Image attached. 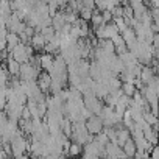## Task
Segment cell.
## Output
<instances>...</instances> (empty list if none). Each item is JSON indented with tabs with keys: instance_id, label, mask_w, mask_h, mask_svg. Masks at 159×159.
<instances>
[{
	"instance_id": "23",
	"label": "cell",
	"mask_w": 159,
	"mask_h": 159,
	"mask_svg": "<svg viewBox=\"0 0 159 159\" xmlns=\"http://www.w3.org/2000/svg\"><path fill=\"white\" fill-rule=\"evenodd\" d=\"M100 16H102L103 24H111V22H112V16H111V13H109V11H102V13H100Z\"/></svg>"
},
{
	"instance_id": "9",
	"label": "cell",
	"mask_w": 159,
	"mask_h": 159,
	"mask_svg": "<svg viewBox=\"0 0 159 159\" xmlns=\"http://www.w3.org/2000/svg\"><path fill=\"white\" fill-rule=\"evenodd\" d=\"M108 94L109 92H108L106 84H103V83H94V95H95V98H98V100L103 102Z\"/></svg>"
},
{
	"instance_id": "17",
	"label": "cell",
	"mask_w": 159,
	"mask_h": 159,
	"mask_svg": "<svg viewBox=\"0 0 159 159\" xmlns=\"http://www.w3.org/2000/svg\"><path fill=\"white\" fill-rule=\"evenodd\" d=\"M67 151H69V157H76V156H80L83 153V147L78 145V143H70Z\"/></svg>"
},
{
	"instance_id": "1",
	"label": "cell",
	"mask_w": 159,
	"mask_h": 159,
	"mask_svg": "<svg viewBox=\"0 0 159 159\" xmlns=\"http://www.w3.org/2000/svg\"><path fill=\"white\" fill-rule=\"evenodd\" d=\"M41 72H42V70L34 69V67H33V66H30L28 62L20 64V69H19V80H20V81H24V83L36 81Z\"/></svg>"
},
{
	"instance_id": "7",
	"label": "cell",
	"mask_w": 159,
	"mask_h": 159,
	"mask_svg": "<svg viewBox=\"0 0 159 159\" xmlns=\"http://www.w3.org/2000/svg\"><path fill=\"white\" fill-rule=\"evenodd\" d=\"M128 139H131V134H129V131H128L126 128L116 131V145H117V147H120V148H122V147H123V143H125Z\"/></svg>"
},
{
	"instance_id": "3",
	"label": "cell",
	"mask_w": 159,
	"mask_h": 159,
	"mask_svg": "<svg viewBox=\"0 0 159 159\" xmlns=\"http://www.w3.org/2000/svg\"><path fill=\"white\" fill-rule=\"evenodd\" d=\"M10 58H13V59H14L16 62H19V64L28 62L30 55H28V52H27V45H24V44L16 45V47L10 52Z\"/></svg>"
},
{
	"instance_id": "8",
	"label": "cell",
	"mask_w": 159,
	"mask_h": 159,
	"mask_svg": "<svg viewBox=\"0 0 159 159\" xmlns=\"http://www.w3.org/2000/svg\"><path fill=\"white\" fill-rule=\"evenodd\" d=\"M30 45L33 47V50H42V52H44L45 41H44L42 34H41V33H34V36L30 39Z\"/></svg>"
},
{
	"instance_id": "13",
	"label": "cell",
	"mask_w": 159,
	"mask_h": 159,
	"mask_svg": "<svg viewBox=\"0 0 159 159\" xmlns=\"http://www.w3.org/2000/svg\"><path fill=\"white\" fill-rule=\"evenodd\" d=\"M106 88H108V92L112 94L116 91H120L122 88V83H120V80L117 76H109V80L106 81Z\"/></svg>"
},
{
	"instance_id": "10",
	"label": "cell",
	"mask_w": 159,
	"mask_h": 159,
	"mask_svg": "<svg viewBox=\"0 0 159 159\" xmlns=\"http://www.w3.org/2000/svg\"><path fill=\"white\" fill-rule=\"evenodd\" d=\"M64 25H66V22H64V16H62L61 11H58V13L52 17V28H53L55 31H61Z\"/></svg>"
},
{
	"instance_id": "6",
	"label": "cell",
	"mask_w": 159,
	"mask_h": 159,
	"mask_svg": "<svg viewBox=\"0 0 159 159\" xmlns=\"http://www.w3.org/2000/svg\"><path fill=\"white\" fill-rule=\"evenodd\" d=\"M52 67H53V56L42 53L41 55V70L45 72V73H50L52 72Z\"/></svg>"
},
{
	"instance_id": "5",
	"label": "cell",
	"mask_w": 159,
	"mask_h": 159,
	"mask_svg": "<svg viewBox=\"0 0 159 159\" xmlns=\"http://www.w3.org/2000/svg\"><path fill=\"white\" fill-rule=\"evenodd\" d=\"M36 83H38L39 91H41L44 95H47V94H48L50 83H52L50 75H48V73H45V72H41V73H39V76H38V80H36Z\"/></svg>"
},
{
	"instance_id": "25",
	"label": "cell",
	"mask_w": 159,
	"mask_h": 159,
	"mask_svg": "<svg viewBox=\"0 0 159 159\" xmlns=\"http://www.w3.org/2000/svg\"><path fill=\"white\" fill-rule=\"evenodd\" d=\"M24 34L27 36V38H33L34 36V28H31V27H25V30H24Z\"/></svg>"
},
{
	"instance_id": "18",
	"label": "cell",
	"mask_w": 159,
	"mask_h": 159,
	"mask_svg": "<svg viewBox=\"0 0 159 159\" xmlns=\"http://www.w3.org/2000/svg\"><path fill=\"white\" fill-rule=\"evenodd\" d=\"M41 34H42L45 44H47V42H50V41L53 39V36H55V30H53L52 27H47V28H42V30H41Z\"/></svg>"
},
{
	"instance_id": "24",
	"label": "cell",
	"mask_w": 159,
	"mask_h": 159,
	"mask_svg": "<svg viewBox=\"0 0 159 159\" xmlns=\"http://www.w3.org/2000/svg\"><path fill=\"white\" fill-rule=\"evenodd\" d=\"M133 159H150V154L145 153V151H136Z\"/></svg>"
},
{
	"instance_id": "12",
	"label": "cell",
	"mask_w": 159,
	"mask_h": 159,
	"mask_svg": "<svg viewBox=\"0 0 159 159\" xmlns=\"http://www.w3.org/2000/svg\"><path fill=\"white\" fill-rule=\"evenodd\" d=\"M117 34H119V30H117V27L112 22L111 24H106L103 27V39H112Z\"/></svg>"
},
{
	"instance_id": "26",
	"label": "cell",
	"mask_w": 159,
	"mask_h": 159,
	"mask_svg": "<svg viewBox=\"0 0 159 159\" xmlns=\"http://www.w3.org/2000/svg\"><path fill=\"white\" fill-rule=\"evenodd\" d=\"M19 159H30V156H28V154H24V156H20Z\"/></svg>"
},
{
	"instance_id": "22",
	"label": "cell",
	"mask_w": 159,
	"mask_h": 159,
	"mask_svg": "<svg viewBox=\"0 0 159 159\" xmlns=\"http://www.w3.org/2000/svg\"><path fill=\"white\" fill-rule=\"evenodd\" d=\"M81 8L94 11L95 10V2H92V0H83V2H81Z\"/></svg>"
},
{
	"instance_id": "14",
	"label": "cell",
	"mask_w": 159,
	"mask_h": 159,
	"mask_svg": "<svg viewBox=\"0 0 159 159\" xmlns=\"http://www.w3.org/2000/svg\"><path fill=\"white\" fill-rule=\"evenodd\" d=\"M122 151L128 156V159H133V156H134V153H136V145H134V142H133V139H128L125 143H123V147H122Z\"/></svg>"
},
{
	"instance_id": "2",
	"label": "cell",
	"mask_w": 159,
	"mask_h": 159,
	"mask_svg": "<svg viewBox=\"0 0 159 159\" xmlns=\"http://www.w3.org/2000/svg\"><path fill=\"white\" fill-rule=\"evenodd\" d=\"M83 105H84L86 109H89V112L92 116H97V117L100 116V112L105 106V103L102 100L95 98V97H83Z\"/></svg>"
},
{
	"instance_id": "20",
	"label": "cell",
	"mask_w": 159,
	"mask_h": 159,
	"mask_svg": "<svg viewBox=\"0 0 159 159\" xmlns=\"http://www.w3.org/2000/svg\"><path fill=\"white\" fill-rule=\"evenodd\" d=\"M142 116H143V122H145L147 125L153 126V125H156V123H157V119H156V116H153L151 112H143Z\"/></svg>"
},
{
	"instance_id": "11",
	"label": "cell",
	"mask_w": 159,
	"mask_h": 159,
	"mask_svg": "<svg viewBox=\"0 0 159 159\" xmlns=\"http://www.w3.org/2000/svg\"><path fill=\"white\" fill-rule=\"evenodd\" d=\"M154 75H156V73L153 72V69H151L150 66H143L142 70H140V76H139V80H140V81L143 83V86H145Z\"/></svg>"
},
{
	"instance_id": "16",
	"label": "cell",
	"mask_w": 159,
	"mask_h": 159,
	"mask_svg": "<svg viewBox=\"0 0 159 159\" xmlns=\"http://www.w3.org/2000/svg\"><path fill=\"white\" fill-rule=\"evenodd\" d=\"M91 24H92V30H95V28H98V27L105 25V24H103V20H102V16H100V13H98L97 10H94V13H92Z\"/></svg>"
},
{
	"instance_id": "4",
	"label": "cell",
	"mask_w": 159,
	"mask_h": 159,
	"mask_svg": "<svg viewBox=\"0 0 159 159\" xmlns=\"http://www.w3.org/2000/svg\"><path fill=\"white\" fill-rule=\"evenodd\" d=\"M84 125H86V129H88V133H89L91 136H95V134H98V133L103 131V122H102V119L97 117V116H91V117L84 122Z\"/></svg>"
},
{
	"instance_id": "21",
	"label": "cell",
	"mask_w": 159,
	"mask_h": 159,
	"mask_svg": "<svg viewBox=\"0 0 159 159\" xmlns=\"http://www.w3.org/2000/svg\"><path fill=\"white\" fill-rule=\"evenodd\" d=\"M111 16H112V19H120V17H123V8L120 7V3L116 7V8H112L111 11Z\"/></svg>"
},
{
	"instance_id": "19",
	"label": "cell",
	"mask_w": 159,
	"mask_h": 159,
	"mask_svg": "<svg viewBox=\"0 0 159 159\" xmlns=\"http://www.w3.org/2000/svg\"><path fill=\"white\" fill-rule=\"evenodd\" d=\"M120 91H122V94L123 95H126V97H133L134 95V92H136V89H134V86L133 84H129V83H123L122 84V88H120Z\"/></svg>"
},
{
	"instance_id": "15",
	"label": "cell",
	"mask_w": 159,
	"mask_h": 159,
	"mask_svg": "<svg viewBox=\"0 0 159 159\" xmlns=\"http://www.w3.org/2000/svg\"><path fill=\"white\" fill-rule=\"evenodd\" d=\"M19 44H20V42H19V36H17V34H13V33H8V34H7V48H5V50H7L8 53H10L16 45H19Z\"/></svg>"
}]
</instances>
